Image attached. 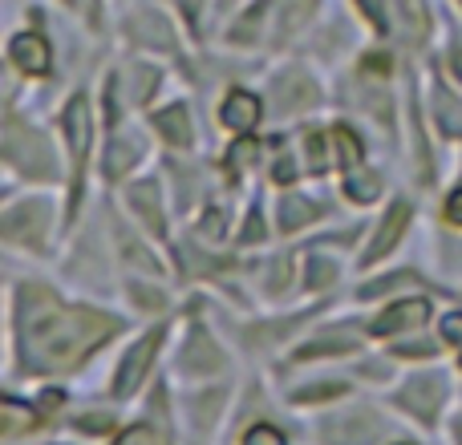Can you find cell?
<instances>
[{
  "label": "cell",
  "mask_w": 462,
  "mask_h": 445,
  "mask_svg": "<svg viewBox=\"0 0 462 445\" xmlns=\"http://www.w3.org/2000/svg\"><path fill=\"white\" fill-rule=\"evenodd\" d=\"M312 219H317V207H312L309 199H300V195H292V199L280 203V222H284V231H296Z\"/></svg>",
  "instance_id": "2e32d148"
},
{
  "label": "cell",
  "mask_w": 462,
  "mask_h": 445,
  "mask_svg": "<svg viewBox=\"0 0 462 445\" xmlns=\"http://www.w3.org/2000/svg\"><path fill=\"white\" fill-rule=\"evenodd\" d=\"M37 425V413H32V405H21V401H5V433L8 438H16V433L32 430Z\"/></svg>",
  "instance_id": "e0dca14e"
},
{
  "label": "cell",
  "mask_w": 462,
  "mask_h": 445,
  "mask_svg": "<svg viewBox=\"0 0 462 445\" xmlns=\"http://www.w3.org/2000/svg\"><path fill=\"white\" fill-rule=\"evenodd\" d=\"M458 365H462V357H458Z\"/></svg>",
  "instance_id": "60d3db41"
},
{
  "label": "cell",
  "mask_w": 462,
  "mask_h": 445,
  "mask_svg": "<svg viewBox=\"0 0 462 445\" xmlns=\"http://www.w3.org/2000/svg\"><path fill=\"white\" fill-rule=\"evenodd\" d=\"M244 243H255V239H263V219H260V211H255L252 219H247V227H244Z\"/></svg>",
  "instance_id": "d6a6232c"
},
{
  "label": "cell",
  "mask_w": 462,
  "mask_h": 445,
  "mask_svg": "<svg viewBox=\"0 0 462 445\" xmlns=\"http://www.w3.org/2000/svg\"><path fill=\"white\" fill-rule=\"evenodd\" d=\"M402 13H406V32H410V41H414V45H418V41H422L426 37V8L422 5H418V0H402Z\"/></svg>",
  "instance_id": "7402d4cb"
},
{
  "label": "cell",
  "mask_w": 462,
  "mask_h": 445,
  "mask_svg": "<svg viewBox=\"0 0 462 445\" xmlns=\"http://www.w3.org/2000/svg\"><path fill=\"white\" fill-rule=\"evenodd\" d=\"M8 57L16 61V69L37 73V77L49 69V45H45V37H41V32H21V37H13Z\"/></svg>",
  "instance_id": "30bf717a"
},
{
  "label": "cell",
  "mask_w": 462,
  "mask_h": 445,
  "mask_svg": "<svg viewBox=\"0 0 462 445\" xmlns=\"http://www.w3.org/2000/svg\"><path fill=\"white\" fill-rule=\"evenodd\" d=\"M426 316H430V304L426 300H402V304L385 308L382 316L374 320V332L377 336H398V332H406V328H418Z\"/></svg>",
  "instance_id": "ba28073f"
},
{
  "label": "cell",
  "mask_w": 462,
  "mask_h": 445,
  "mask_svg": "<svg viewBox=\"0 0 462 445\" xmlns=\"http://www.w3.org/2000/svg\"><path fill=\"white\" fill-rule=\"evenodd\" d=\"M187 368H195V373H216V368H224V357H219L216 344H211L203 332L191 336V357H187Z\"/></svg>",
  "instance_id": "9a60e30c"
},
{
  "label": "cell",
  "mask_w": 462,
  "mask_h": 445,
  "mask_svg": "<svg viewBox=\"0 0 462 445\" xmlns=\"http://www.w3.org/2000/svg\"><path fill=\"white\" fill-rule=\"evenodd\" d=\"M263 21V5H255L252 13L244 16V21L236 24V32H231V41H239V45H247V41H255V24Z\"/></svg>",
  "instance_id": "cb8c5ba5"
},
{
  "label": "cell",
  "mask_w": 462,
  "mask_h": 445,
  "mask_svg": "<svg viewBox=\"0 0 462 445\" xmlns=\"http://www.w3.org/2000/svg\"><path fill=\"white\" fill-rule=\"evenodd\" d=\"M353 349H357L353 336H325V341L300 349V357H341V352H353Z\"/></svg>",
  "instance_id": "ffe728a7"
},
{
  "label": "cell",
  "mask_w": 462,
  "mask_h": 445,
  "mask_svg": "<svg viewBox=\"0 0 462 445\" xmlns=\"http://www.w3.org/2000/svg\"><path fill=\"white\" fill-rule=\"evenodd\" d=\"M345 195H349L353 203H374L377 199V178L374 175H365V170H353L349 175V183H345Z\"/></svg>",
  "instance_id": "d6986e66"
},
{
  "label": "cell",
  "mask_w": 462,
  "mask_h": 445,
  "mask_svg": "<svg viewBox=\"0 0 462 445\" xmlns=\"http://www.w3.org/2000/svg\"><path fill=\"white\" fill-rule=\"evenodd\" d=\"M406 222H410V207L406 203H393L390 207V215L382 219V227H377V235H374V243L365 247V255H361V263H377L385 251H390L393 243H398V235L406 231Z\"/></svg>",
  "instance_id": "9c48e42d"
},
{
  "label": "cell",
  "mask_w": 462,
  "mask_h": 445,
  "mask_svg": "<svg viewBox=\"0 0 462 445\" xmlns=\"http://www.w3.org/2000/svg\"><path fill=\"white\" fill-rule=\"evenodd\" d=\"M455 433H458V438H462V422H458V430H455Z\"/></svg>",
  "instance_id": "ab89813d"
},
{
  "label": "cell",
  "mask_w": 462,
  "mask_h": 445,
  "mask_svg": "<svg viewBox=\"0 0 462 445\" xmlns=\"http://www.w3.org/2000/svg\"><path fill=\"white\" fill-rule=\"evenodd\" d=\"M442 336H447L450 344H462V316H455V312H450V316L442 320Z\"/></svg>",
  "instance_id": "1f68e13d"
},
{
  "label": "cell",
  "mask_w": 462,
  "mask_h": 445,
  "mask_svg": "<svg viewBox=\"0 0 462 445\" xmlns=\"http://www.w3.org/2000/svg\"><path fill=\"white\" fill-rule=\"evenodd\" d=\"M130 211H134V215L143 219L154 235H162V231H167L162 211H159V199H154V186H134V191H130Z\"/></svg>",
  "instance_id": "4fadbf2b"
},
{
  "label": "cell",
  "mask_w": 462,
  "mask_h": 445,
  "mask_svg": "<svg viewBox=\"0 0 462 445\" xmlns=\"http://www.w3.org/2000/svg\"><path fill=\"white\" fill-rule=\"evenodd\" d=\"M118 445H162V441H159V433H154L151 425H134V430H130Z\"/></svg>",
  "instance_id": "4316f807"
},
{
  "label": "cell",
  "mask_w": 462,
  "mask_h": 445,
  "mask_svg": "<svg viewBox=\"0 0 462 445\" xmlns=\"http://www.w3.org/2000/svg\"><path fill=\"white\" fill-rule=\"evenodd\" d=\"M377 438H382V425H377L369 413H345V417H333V422L325 425L328 445H369Z\"/></svg>",
  "instance_id": "5b68a950"
},
{
  "label": "cell",
  "mask_w": 462,
  "mask_h": 445,
  "mask_svg": "<svg viewBox=\"0 0 462 445\" xmlns=\"http://www.w3.org/2000/svg\"><path fill=\"white\" fill-rule=\"evenodd\" d=\"M434 110H439V126L447 130V134L462 138V102H458V97L439 94V97H434Z\"/></svg>",
  "instance_id": "ac0fdd59"
},
{
  "label": "cell",
  "mask_w": 462,
  "mask_h": 445,
  "mask_svg": "<svg viewBox=\"0 0 462 445\" xmlns=\"http://www.w3.org/2000/svg\"><path fill=\"white\" fill-rule=\"evenodd\" d=\"M255 142H247V138H239L236 146H231V159H236V170H244V167H252V159H255Z\"/></svg>",
  "instance_id": "83f0119b"
},
{
  "label": "cell",
  "mask_w": 462,
  "mask_h": 445,
  "mask_svg": "<svg viewBox=\"0 0 462 445\" xmlns=\"http://www.w3.org/2000/svg\"><path fill=\"white\" fill-rule=\"evenodd\" d=\"M203 235H208V239H219V235H224V215H219V211H211V215L203 219Z\"/></svg>",
  "instance_id": "836d02e7"
},
{
  "label": "cell",
  "mask_w": 462,
  "mask_h": 445,
  "mask_svg": "<svg viewBox=\"0 0 462 445\" xmlns=\"http://www.w3.org/2000/svg\"><path fill=\"white\" fill-rule=\"evenodd\" d=\"M309 154H312V167L325 170L328 167V150H325V134H312L309 138Z\"/></svg>",
  "instance_id": "f1b7e54d"
},
{
  "label": "cell",
  "mask_w": 462,
  "mask_h": 445,
  "mask_svg": "<svg viewBox=\"0 0 462 445\" xmlns=\"http://www.w3.org/2000/svg\"><path fill=\"white\" fill-rule=\"evenodd\" d=\"M398 357H434V344H402L398 349Z\"/></svg>",
  "instance_id": "e575fe53"
},
{
  "label": "cell",
  "mask_w": 462,
  "mask_h": 445,
  "mask_svg": "<svg viewBox=\"0 0 462 445\" xmlns=\"http://www.w3.org/2000/svg\"><path fill=\"white\" fill-rule=\"evenodd\" d=\"M442 397H447V385H442V377H414V381L402 389L398 401H402L406 409H414L422 422H430V417L439 413Z\"/></svg>",
  "instance_id": "8992f818"
},
{
  "label": "cell",
  "mask_w": 462,
  "mask_h": 445,
  "mask_svg": "<svg viewBox=\"0 0 462 445\" xmlns=\"http://www.w3.org/2000/svg\"><path fill=\"white\" fill-rule=\"evenodd\" d=\"M175 5L187 13V21H195V16H199V0H175Z\"/></svg>",
  "instance_id": "74e56055"
},
{
  "label": "cell",
  "mask_w": 462,
  "mask_h": 445,
  "mask_svg": "<svg viewBox=\"0 0 462 445\" xmlns=\"http://www.w3.org/2000/svg\"><path fill=\"white\" fill-rule=\"evenodd\" d=\"M357 5L365 8V16H369V21H374L377 29L385 32V8H382V0H357Z\"/></svg>",
  "instance_id": "4dcf8cb0"
},
{
  "label": "cell",
  "mask_w": 462,
  "mask_h": 445,
  "mask_svg": "<svg viewBox=\"0 0 462 445\" xmlns=\"http://www.w3.org/2000/svg\"><path fill=\"white\" fill-rule=\"evenodd\" d=\"M244 445H284V433L272 430V425H255V430H247Z\"/></svg>",
  "instance_id": "d4e9b609"
},
{
  "label": "cell",
  "mask_w": 462,
  "mask_h": 445,
  "mask_svg": "<svg viewBox=\"0 0 462 445\" xmlns=\"http://www.w3.org/2000/svg\"><path fill=\"white\" fill-rule=\"evenodd\" d=\"M118 320L89 308H65L45 287H21V341L24 368L32 373H57V368L81 360L94 344L110 341Z\"/></svg>",
  "instance_id": "6da1fadb"
},
{
  "label": "cell",
  "mask_w": 462,
  "mask_h": 445,
  "mask_svg": "<svg viewBox=\"0 0 462 445\" xmlns=\"http://www.w3.org/2000/svg\"><path fill=\"white\" fill-rule=\"evenodd\" d=\"M333 142L341 146V162H345V167H361V154H365V150H361V138L353 134V130L337 126L333 130Z\"/></svg>",
  "instance_id": "44dd1931"
},
{
  "label": "cell",
  "mask_w": 462,
  "mask_h": 445,
  "mask_svg": "<svg viewBox=\"0 0 462 445\" xmlns=\"http://www.w3.org/2000/svg\"><path fill=\"white\" fill-rule=\"evenodd\" d=\"M337 279V268L328 259H320V255H312L309 259V287H325Z\"/></svg>",
  "instance_id": "603a6c76"
},
{
  "label": "cell",
  "mask_w": 462,
  "mask_h": 445,
  "mask_svg": "<svg viewBox=\"0 0 462 445\" xmlns=\"http://www.w3.org/2000/svg\"><path fill=\"white\" fill-rule=\"evenodd\" d=\"M154 130H159L162 142H171V146H191V126H187L183 105H171V110L154 114Z\"/></svg>",
  "instance_id": "7c38bea8"
},
{
  "label": "cell",
  "mask_w": 462,
  "mask_h": 445,
  "mask_svg": "<svg viewBox=\"0 0 462 445\" xmlns=\"http://www.w3.org/2000/svg\"><path fill=\"white\" fill-rule=\"evenodd\" d=\"M5 235L13 239V243H24L41 247V235H45V203H24V207L8 211L5 219Z\"/></svg>",
  "instance_id": "52a82bcc"
},
{
  "label": "cell",
  "mask_w": 462,
  "mask_h": 445,
  "mask_svg": "<svg viewBox=\"0 0 462 445\" xmlns=\"http://www.w3.org/2000/svg\"><path fill=\"white\" fill-rule=\"evenodd\" d=\"M134 162H138V142H130V138L110 142V150H106V178H122Z\"/></svg>",
  "instance_id": "5bb4252c"
},
{
  "label": "cell",
  "mask_w": 462,
  "mask_h": 445,
  "mask_svg": "<svg viewBox=\"0 0 462 445\" xmlns=\"http://www.w3.org/2000/svg\"><path fill=\"white\" fill-rule=\"evenodd\" d=\"M447 219H450V222H458V227H462V191L450 195V203H447Z\"/></svg>",
  "instance_id": "d590c367"
},
{
  "label": "cell",
  "mask_w": 462,
  "mask_h": 445,
  "mask_svg": "<svg viewBox=\"0 0 462 445\" xmlns=\"http://www.w3.org/2000/svg\"><path fill=\"white\" fill-rule=\"evenodd\" d=\"M365 61H369V69H377V73H385V69H390V57H382V53L365 57Z\"/></svg>",
  "instance_id": "f35d334b"
},
{
  "label": "cell",
  "mask_w": 462,
  "mask_h": 445,
  "mask_svg": "<svg viewBox=\"0 0 462 445\" xmlns=\"http://www.w3.org/2000/svg\"><path fill=\"white\" fill-rule=\"evenodd\" d=\"M337 393H345L341 381H328V385H320V389H296L292 397L296 401H320V397H337Z\"/></svg>",
  "instance_id": "484cf974"
},
{
  "label": "cell",
  "mask_w": 462,
  "mask_h": 445,
  "mask_svg": "<svg viewBox=\"0 0 462 445\" xmlns=\"http://www.w3.org/2000/svg\"><path fill=\"white\" fill-rule=\"evenodd\" d=\"M5 154L13 167H21L24 175L32 178H49L53 175V162H49V146L41 142L37 134H29V130L21 126V122H8V138H5Z\"/></svg>",
  "instance_id": "3957f363"
},
{
  "label": "cell",
  "mask_w": 462,
  "mask_h": 445,
  "mask_svg": "<svg viewBox=\"0 0 462 445\" xmlns=\"http://www.w3.org/2000/svg\"><path fill=\"white\" fill-rule=\"evenodd\" d=\"M159 344H162V328H154V332H146L143 341L130 349V357L122 360V368H118V381H114V393H118V397H130V393L143 385V377H146V368H151Z\"/></svg>",
  "instance_id": "277c9868"
},
{
  "label": "cell",
  "mask_w": 462,
  "mask_h": 445,
  "mask_svg": "<svg viewBox=\"0 0 462 445\" xmlns=\"http://www.w3.org/2000/svg\"><path fill=\"white\" fill-rule=\"evenodd\" d=\"M110 425H114V422H110L106 413H86V417L78 422V430H86V433H106Z\"/></svg>",
  "instance_id": "f546056e"
},
{
  "label": "cell",
  "mask_w": 462,
  "mask_h": 445,
  "mask_svg": "<svg viewBox=\"0 0 462 445\" xmlns=\"http://www.w3.org/2000/svg\"><path fill=\"white\" fill-rule=\"evenodd\" d=\"M219 118H224V126L239 130V134H247V130L260 122V102H255L252 94H244V89H236V94H227L224 110H219Z\"/></svg>",
  "instance_id": "8fae6325"
},
{
  "label": "cell",
  "mask_w": 462,
  "mask_h": 445,
  "mask_svg": "<svg viewBox=\"0 0 462 445\" xmlns=\"http://www.w3.org/2000/svg\"><path fill=\"white\" fill-rule=\"evenodd\" d=\"M276 178H280V183H292V178H296V162H280V167H276Z\"/></svg>",
  "instance_id": "8d00e7d4"
},
{
  "label": "cell",
  "mask_w": 462,
  "mask_h": 445,
  "mask_svg": "<svg viewBox=\"0 0 462 445\" xmlns=\"http://www.w3.org/2000/svg\"><path fill=\"white\" fill-rule=\"evenodd\" d=\"M65 142H69V167H73V207L81 195V170H86V154H89V138H94V122H89V102L86 94H73V102L65 105Z\"/></svg>",
  "instance_id": "7a4b0ae2"
}]
</instances>
